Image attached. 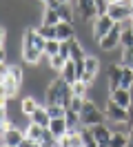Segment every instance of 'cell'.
<instances>
[{
  "label": "cell",
  "mask_w": 133,
  "mask_h": 147,
  "mask_svg": "<svg viewBox=\"0 0 133 147\" xmlns=\"http://www.w3.org/2000/svg\"><path fill=\"white\" fill-rule=\"evenodd\" d=\"M120 80H122V63H111L109 65V92L118 89Z\"/></svg>",
  "instance_id": "cell-13"
},
{
  "label": "cell",
  "mask_w": 133,
  "mask_h": 147,
  "mask_svg": "<svg viewBox=\"0 0 133 147\" xmlns=\"http://www.w3.org/2000/svg\"><path fill=\"white\" fill-rule=\"evenodd\" d=\"M49 129H51L58 138H62L64 134H69V123H67V118H64V116H60V118H51Z\"/></svg>",
  "instance_id": "cell-15"
},
{
  "label": "cell",
  "mask_w": 133,
  "mask_h": 147,
  "mask_svg": "<svg viewBox=\"0 0 133 147\" xmlns=\"http://www.w3.org/2000/svg\"><path fill=\"white\" fill-rule=\"evenodd\" d=\"M60 76L67 80V83H71V85L76 83V80H80V78H78V67H76V60H71V58H69V60H67V65H64V69L60 71Z\"/></svg>",
  "instance_id": "cell-19"
},
{
  "label": "cell",
  "mask_w": 133,
  "mask_h": 147,
  "mask_svg": "<svg viewBox=\"0 0 133 147\" xmlns=\"http://www.w3.org/2000/svg\"><path fill=\"white\" fill-rule=\"evenodd\" d=\"M80 118H82V125L93 127L98 123H106V114H104V109H100L96 105L93 98H84V105L80 109Z\"/></svg>",
  "instance_id": "cell-2"
},
{
  "label": "cell",
  "mask_w": 133,
  "mask_h": 147,
  "mask_svg": "<svg viewBox=\"0 0 133 147\" xmlns=\"http://www.w3.org/2000/svg\"><path fill=\"white\" fill-rule=\"evenodd\" d=\"M58 38H60V40L76 38V25H73V22H67V20H60V22H58Z\"/></svg>",
  "instance_id": "cell-18"
},
{
  "label": "cell",
  "mask_w": 133,
  "mask_h": 147,
  "mask_svg": "<svg viewBox=\"0 0 133 147\" xmlns=\"http://www.w3.org/2000/svg\"><path fill=\"white\" fill-rule=\"evenodd\" d=\"M129 145H133V129L129 131Z\"/></svg>",
  "instance_id": "cell-33"
},
{
  "label": "cell",
  "mask_w": 133,
  "mask_h": 147,
  "mask_svg": "<svg viewBox=\"0 0 133 147\" xmlns=\"http://www.w3.org/2000/svg\"><path fill=\"white\" fill-rule=\"evenodd\" d=\"M67 60H69V58H64L62 54H55V56H51V58H49V71H53V74H60L62 69H64Z\"/></svg>",
  "instance_id": "cell-22"
},
{
  "label": "cell",
  "mask_w": 133,
  "mask_h": 147,
  "mask_svg": "<svg viewBox=\"0 0 133 147\" xmlns=\"http://www.w3.org/2000/svg\"><path fill=\"white\" fill-rule=\"evenodd\" d=\"M25 129H18L16 125H11L7 129H0V145L2 147H20L25 140Z\"/></svg>",
  "instance_id": "cell-5"
},
{
  "label": "cell",
  "mask_w": 133,
  "mask_h": 147,
  "mask_svg": "<svg viewBox=\"0 0 133 147\" xmlns=\"http://www.w3.org/2000/svg\"><path fill=\"white\" fill-rule=\"evenodd\" d=\"M115 20L109 16V13H104V16H96V18L91 20V38L96 40V42H100L102 38L113 29Z\"/></svg>",
  "instance_id": "cell-3"
},
{
  "label": "cell",
  "mask_w": 133,
  "mask_h": 147,
  "mask_svg": "<svg viewBox=\"0 0 133 147\" xmlns=\"http://www.w3.org/2000/svg\"><path fill=\"white\" fill-rule=\"evenodd\" d=\"M98 74H100V58H98V56H89L87 54V58H84V76H82V80L93 87Z\"/></svg>",
  "instance_id": "cell-9"
},
{
  "label": "cell",
  "mask_w": 133,
  "mask_h": 147,
  "mask_svg": "<svg viewBox=\"0 0 133 147\" xmlns=\"http://www.w3.org/2000/svg\"><path fill=\"white\" fill-rule=\"evenodd\" d=\"M29 120H33V123H38V125H42V127H49L51 116H49V111H47V105H40V107L29 116Z\"/></svg>",
  "instance_id": "cell-16"
},
{
  "label": "cell",
  "mask_w": 133,
  "mask_h": 147,
  "mask_svg": "<svg viewBox=\"0 0 133 147\" xmlns=\"http://www.w3.org/2000/svg\"><path fill=\"white\" fill-rule=\"evenodd\" d=\"M104 114H106V120L109 123H113V120H131V116H129V109L126 107H122V105H118L115 100H106L104 105Z\"/></svg>",
  "instance_id": "cell-7"
},
{
  "label": "cell",
  "mask_w": 133,
  "mask_h": 147,
  "mask_svg": "<svg viewBox=\"0 0 133 147\" xmlns=\"http://www.w3.org/2000/svg\"><path fill=\"white\" fill-rule=\"evenodd\" d=\"M129 145V134L124 131H113L111 136V147H126Z\"/></svg>",
  "instance_id": "cell-26"
},
{
  "label": "cell",
  "mask_w": 133,
  "mask_h": 147,
  "mask_svg": "<svg viewBox=\"0 0 133 147\" xmlns=\"http://www.w3.org/2000/svg\"><path fill=\"white\" fill-rule=\"evenodd\" d=\"M120 47H133V29H122Z\"/></svg>",
  "instance_id": "cell-29"
},
{
  "label": "cell",
  "mask_w": 133,
  "mask_h": 147,
  "mask_svg": "<svg viewBox=\"0 0 133 147\" xmlns=\"http://www.w3.org/2000/svg\"><path fill=\"white\" fill-rule=\"evenodd\" d=\"M44 54H47V56L60 54V38H49L47 45H44Z\"/></svg>",
  "instance_id": "cell-28"
},
{
  "label": "cell",
  "mask_w": 133,
  "mask_h": 147,
  "mask_svg": "<svg viewBox=\"0 0 133 147\" xmlns=\"http://www.w3.org/2000/svg\"><path fill=\"white\" fill-rule=\"evenodd\" d=\"M55 9H58V13H60V20H67V22H76V13H78V11L71 7V2H60Z\"/></svg>",
  "instance_id": "cell-20"
},
{
  "label": "cell",
  "mask_w": 133,
  "mask_h": 147,
  "mask_svg": "<svg viewBox=\"0 0 133 147\" xmlns=\"http://www.w3.org/2000/svg\"><path fill=\"white\" fill-rule=\"evenodd\" d=\"M80 136H82V140H84V147H98V143H96V136H93L91 127L82 125V127H80Z\"/></svg>",
  "instance_id": "cell-25"
},
{
  "label": "cell",
  "mask_w": 133,
  "mask_h": 147,
  "mask_svg": "<svg viewBox=\"0 0 133 147\" xmlns=\"http://www.w3.org/2000/svg\"><path fill=\"white\" fill-rule=\"evenodd\" d=\"M82 105H84V98H82V96H73V100H71V107H69V109L80 111V109H82Z\"/></svg>",
  "instance_id": "cell-30"
},
{
  "label": "cell",
  "mask_w": 133,
  "mask_h": 147,
  "mask_svg": "<svg viewBox=\"0 0 133 147\" xmlns=\"http://www.w3.org/2000/svg\"><path fill=\"white\" fill-rule=\"evenodd\" d=\"M25 134H27V138L35 140V143H38V147H40V140H42L44 127H42V125H38V123H33V120H29V125L25 127Z\"/></svg>",
  "instance_id": "cell-17"
},
{
  "label": "cell",
  "mask_w": 133,
  "mask_h": 147,
  "mask_svg": "<svg viewBox=\"0 0 133 147\" xmlns=\"http://www.w3.org/2000/svg\"><path fill=\"white\" fill-rule=\"evenodd\" d=\"M129 116H131V120H133V100H131V105H129Z\"/></svg>",
  "instance_id": "cell-32"
},
{
  "label": "cell",
  "mask_w": 133,
  "mask_h": 147,
  "mask_svg": "<svg viewBox=\"0 0 133 147\" xmlns=\"http://www.w3.org/2000/svg\"><path fill=\"white\" fill-rule=\"evenodd\" d=\"M67 85H71V83H67L60 74H58L55 78H51V83L47 85V89H44V105H49V102H60V96H62V92H64Z\"/></svg>",
  "instance_id": "cell-4"
},
{
  "label": "cell",
  "mask_w": 133,
  "mask_h": 147,
  "mask_svg": "<svg viewBox=\"0 0 133 147\" xmlns=\"http://www.w3.org/2000/svg\"><path fill=\"white\" fill-rule=\"evenodd\" d=\"M20 54H22V63H25L27 67H38L44 58V51H40V49L33 47V45H25V42H22Z\"/></svg>",
  "instance_id": "cell-8"
},
{
  "label": "cell",
  "mask_w": 133,
  "mask_h": 147,
  "mask_svg": "<svg viewBox=\"0 0 133 147\" xmlns=\"http://www.w3.org/2000/svg\"><path fill=\"white\" fill-rule=\"evenodd\" d=\"M47 111H49V116H51V118H60V116L67 114V107L60 105V102H49V105H47Z\"/></svg>",
  "instance_id": "cell-27"
},
{
  "label": "cell",
  "mask_w": 133,
  "mask_h": 147,
  "mask_svg": "<svg viewBox=\"0 0 133 147\" xmlns=\"http://www.w3.org/2000/svg\"><path fill=\"white\" fill-rule=\"evenodd\" d=\"M109 98L129 109V105H131V100H133V92L126 89V87H118V89H113V92H109Z\"/></svg>",
  "instance_id": "cell-12"
},
{
  "label": "cell",
  "mask_w": 133,
  "mask_h": 147,
  "mask_svg": "<svg viewBox=\"0 0 133 147\" xmlns=\"http://www.w3.org/2000/svg\"><path fill=\"white\" fill-rule=\"evenodd\" d=\"M40 2H42L44 7H58L60 5V0H40Z\"/></svg>",
  "instance_id": "cell-31"
},
{
  "label": "cell",
  "mask_w": 133,
  "mask_h": 147,
  "mask_svg": "<svg viewBox=\"0 0 133 147\" xmlns=\"http://www.w3.org/2000/svg\"><path fill=\"white\" fill-rule=\"evenodd\" d=\"M93 136H96V143L98 147H111V136H113V129L109 127L106 123H98L91 127Z\"/></svg>",
  "instance_id": "cell-10"
},
{
  "label": "cell",
  "mask_w": 133,
  "mask_h": 147,
  "mask_svg": "<svg viewBox=\"0 0 133 147\" xmlns=\"http://www.w3.org/2000/svg\"><path fill=\"white\" fill-rule=\"evenodd\" d=\"M87 58V51L78 38H71V60H84Z\"/></svg>",
  "instance_id": "cell-23"
},
{
  "label": "cell",
  "mask_w": 133,
  "mask_h": 147,
  "mask_svg": "<svg viewBox=\"0 0 133 147\" xmlns=\"http://www.w3.org/2000/svg\"><path fill=\"white\" fill-rule=\"evenodd\" d=\"M120 87H126V89L133 87V67L131 65H122V80H120Z\"/></svg>",
  "instance_id": "cell-24"
},
{
  "label": "cell",
  "mask_w": 133,
  "mask_h": 147,
  "mask_svg": "<svg viewBox=\"0 0 133 147\" xmlns=\"http://www.w3.org/2000/svg\"><path fill=\"white\" fill-rule=\"evenodd\" d=\"M60 2H71V0H60Z\"/></svg>",
  "instance_id": "cell-34"
},
{
  "label": "cell",
  "mask_w": 133,
  "mask_h": 147,
  "mask_svg": "<svg viewBox=\"0 0 133 147\" xmlns=\"http://www.w3.org/2000/svg\"><path fill=\"white\" fill-rule=\"evenodd\" d=\"M42 22L44 25H58L60 22V13L55 7H44L42 9Z\"/></svg>",
  "instance_id": "cell-21"
},
{
  "label": "cell",
  "mask_w": 133,
  "mask_h": 147,
  "mask_svg": "<svg viewBox=\"0 0 133 147\" xmlns=\"http://www.w3.org/2000/svg\"><path fill=\"white\" fill-rule=\"evenodd\" d=\"M76 11H78V16L84 20V22H91V20L98 16L96 0H76Z\"/></svg>",
  "instance_id": "cell-11"
},
{
  "label": "cell",
  "mask_w": 133,
  "mask_h": 147,
  "mask_svg": "<svg viewBox=\"0 0 133 147\" xmlns=\"http://www.w3.org/2000/svg\"><path fill=\"white\" fill-rule=\"evenodd\" d=\"M120 36H122V22H115L113 29H111V31H109L100 42H98V49H102V51L120 49Z\"/></svg>",
  "instance_id": "cell-6"
},
{
  "label": "cell",
  "mask_w": 133,
  "mask_h": 147,
  "mask_svg": "<svg viewBox=\"0 0 133 147\" xmlns=\"http://www.w3.org/2000/svg\"><path fill=\"white\" fill-rule=\"evenodd\" d=\"M38 107H40V102L35 100V96H33V94H27L25 98L20 100V111L25 114L27 118H29V116H31V114H33Z\"/></svg>",
  "instance_id": "cell-14"
},
{
  "label": "cell",
  "mask_w": 133,
  "mask_h": 147,
  "mask_svg": "<svg viewBox=\"0 0 133 147\" xmlns=\"http://www.w3.org/2000/svg\"><path fill=\"white\" fill-rule=\"evenodd\" d=\"M20 87H22V83L13 76V71L9 69V65L2 60V67H0V98H7V100L13 98L20 92Z\"/></svg>",
  "instance_id": "cell-1"
}]
</instances>
